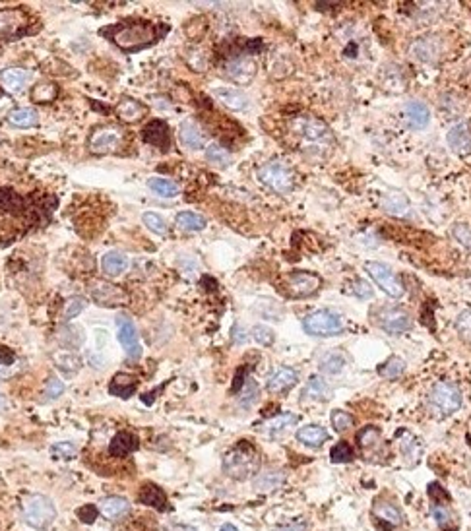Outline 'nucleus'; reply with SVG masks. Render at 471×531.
<instances>
[{"instance_id": "nucleus-37", "label": "nucleus", "mask_w": 471, "mask_h": 531, "mask_svg": "<svg viewBox=\"0 0 471 531\" xmlns=\"http://www.w3.org/2000/svg\"><path fill=\"white\" fill-rule=\"evenodd\" d=\"M285 483V475H283L282 471H264V473H260V475L255 479V489L258 491H275V489H280L282 484Z\"/></svg>"}, {"instance_id": "nucleus-24", "label": "nucleus", "mask_w": 471, "mask_h": 531, "mask_svg": "<svg viewBox=\"0 0 471 531\" xmlns=\"http://www.w3.org/2000/svg\"><path fill=\"white\" fill-rule=\"evenodd\" d=\"M140 448V442H138V438L134 437L132 432H128V430H121V432H117L111 440V444H109V454L114 457H124L128 456V454H132Z\"/></svg>"}, {"instance_id": "nucleus-32", "label": "nucleus", "mask_w": 471, "mask_h": 531, "mask_svg": "<svg viewBox=\"0 0 471 531\" xmlns=\"http://www.w3.org/2000/svg\"><path fill=\"white\" fill-rule=\"evenodd\" d=\"M101 268L107 276L111 278H119L126 268H128V258L121 254V252H107L101 260Z\"/></svg>"}, {"instance_id": "nucleus-2", "label": "nucleus", "mask_w": 471, "mask_h": 531, "mask_svg": "<svg viewBox=\"0 0 471 531\" xmlns=\"http://www.w3.org/2000/svg\"><path fill=\"white\" fill-rule=\"evenodd\" d=\"M35 31H37V19L26 8H19V6L0 8V53L6 45L33 35Z\"/></svg>"}, {"instance_id": "nucleus-18", "label": "nucleus", "mask_w": 471, "mask_h": 531, "mask_svg": "<svg viewBox=\"0 0 471 531\" xmlns=\"http://www.w3.org/2000/svg\"><path fill=\"white\" fill-rule=\"evenodd\" d=\"M114 115L121 122L126 124H138L140 121L146 119L148 115V107L134 97H123L121 101L114 105Z\"/></svg>"}, {"instance_id": "nucleus-38", "label": "nucleus", "mask_w": 471, "mask_h": 531, "mask_svg": "<svg viewBox=\"0 0 471 531\" xmlns=\"http://www.w3.org/2000/svg\"><path fill=\"white\" fill-rule=\"evenodd\" d=\"M58 97V85L55 82H39L31 90V99L35 103H53Z\"/></svg>"}, {"instance_id": "nucleus-21", "label": "nucleus", "mask_w": 471, "mask_h": 531, "mask_svg": "<svg viewBox=\"0 0 471 531\" xmlns=\"http://www.w3.org/2000/svg\"><path fill=\"white\" fill-rule=\"evenodd\" d=\"M97 508L111 522L123 520L124 516L130 514V503L126 498H123V496H105V498L99 500Z\"/></svg>"}, {"instance_id": "nucleus-33", "label": "nucleus", "mask_w": 471, "mask_h": 531, "mask_svg": "<svg viewBox=\"0 0 471 531\" xmlns=\"http://www.w3.org/2000/svg\"><path fill=\"white\" fill-rule=\"evenodd\" d=\"M372 514L377 516L380 522L390 523L392 528H397V525H402V522H404V516H402V512L397 510L396 506L390 503H382V500L380 503L377 500L375 508H372Z\"/></svg>"}, {"instance_id": "nucleus-27", "label": "nucleus", "mask_w": 471, "mask_h": 531, "mask_svg": "<svg viewBox=\"0 0 471 531\" xmlns=\"http://www.w3.org/2000/svg\"><path fill=\"white\" fill-rule=\"evenodd\" d=\"M138 500L146 506H151L155 510H167V496L161 491L157 484L146 483L142 484L140 493H138Z\"/></svg>"}, {"instance_id": "nucleus-5", "label": "nucleus", "mask_w": 471, "mask_h": 531, "mask_svg": "<svg viewBox=\"0 0 471 531\" xmlns=\"http://www.w3.org/2000/svg\"><path fill=\"white\" fill-rule=\"evenodd\" d=\"M22 518L33 530H47L57 520V508L45 494H31L22 503Z\"/></svg>"}, {"instance_id": "nucleus-14", "label": "nucleus", "mask_w": 471, "mask_h": 531, "mask_svg": "<svg viewBox=\"0 0 471 531\" xmlns=\"http://www.w3.org/2000/svg\"><path fill=\"white\" fill-rule=\"evenodd\" d=\"M295 130H297V134L301 138L311 142V144H318V146H330L332 144L328 126L322 121H318V119H311V117L299 119V121L295 122Z\"/></svg>"}, {"instance_id": "nucleus-8", "label": "nucleus", "mask_w": 471, "mask_h": 531, "mask_svg": "<svg viewBox=\"0 0 471 531\" xmlns=\"http://www.w3.org/2000/svg\"><path fill=\"white\" fill-rule=\"evenodd\" d=\"M302 328L309 336L316 337H330L338 336L343 330L341 318L332 312V310H314L311 314H307L302 320Z\"/></svg>"}, {"instance_id": "nucleus-10", "label": "nucleus", "mask_w": 471, "mask_h": 531, "mask_svg": "<svg viewBox=\"0 0 471 531\" xmlns=\"http://www.w3.org/2000/svg\"><path fill=\"white\" fill-rule=\"evenodd\" d=\"M357 444L361 454L365 456V460L372 462V464H382L386 462L388 457V446L386 442L382 440L380 430L375 427H367L357 435Z\"/></svg>"}, {"instance_id": "nucleus-53", "label": "nucleus", "mask_w": 471, "mask_h": 531, "mask_svg": "<svg viewBox=\"0 0 471 531\" xmlns=\"http://www.w3.org/2000/svg\"><path fill=\"white\" fill-rule=\"evenodd\" d=\"M456 330L458 334L465 339V342H471V310H463L462 314L456 320Z\"/></svg>"}, {"instance_id": "nucleus-61", "label": "nucleus", "mask_w": 471, "mask_h": 531, "mask_svg": "<svg viewBox=\"0 0 471 531\" xmlns=\"http://www.w3.org/2000/svg\"><path fill=\"white\" fill-rule=\"evenodd\" d=\"M6 405H8V403H6V400H4V398H2V396H0V411L6 410Z\"/></svg>"}, {"instance_id": "nucleus-43", "label": "nucleus", "mask_w": 471, "mask_h": 531, "mask_svg": "<svg viewBox=\"0 0 471 531\" xmlns=\"http://www.w3.org/2000/svg\"><path fill=\"white\" fill-rule=\"evenodd\" d=\"M16 363H18L16 355L6 347H0V380H4L6 376L14 373V364Z\"/></svg>"}, {"instance_id": "nucleus-50", "label": "nucleus", "mask_w": 471, "mask_h": 531, "mask_svg": "<svg viewBox=\"0 0 471 531\" xmlns=\"http://www.w3.org/2000/svg\"><path fill=\"white\" fill-rule=\"evenodd\" d=\"M78 454V448L72 442H57L55 446L51 448V456L58 457V460H72Z\"/></svg>"}, {"instance_id": "nucleus-41", "label": "nucleus", "mask_w": 471, "mask_h": 531, "mask_svg": "<svg viewBox=\"0 0 471 531\" xmlns=\"http://www.w3.org/2000/svg\"><path fill=\"white\" fill-rule=\"evenodd\" d=\"M206 159L209 161V163H214V165L227 167V165L231 163V153H229L223 146H219V144H212V146H207L206 149Z\"/></svg>"}, {"instance_id": "nucleus-25", "label": "nucleus", "mask_w": 471, "mask_h": 531, "mask_svg": "<svg viewBox=\"0 0 471 531\" xmlns=\"http://www.w3.org/2000/svg\"><path fill=\"white\" fill-rule=\"evenodd\" d=\"M214 95H216L217 101L229 111H245L246 105H248L246 95L241 94L239 90H233V87H216Z\"/></svg>"}, {"instance_id": "nucleus-51", "label": "nucleus", "mask_w": 471, "mask_h": 531, "mask_svg": "<svg viewBox=\"0 0 471 531\" xmlns=\"http://www.w3.org/2000/svg\"><path fill=\"white\" fill-rule=\"evenodd\" d=\"M332 425H334V429L338 430V432H345V430L353 425V417L349 415L348 411H341L336 410L332 413Z\"/></svg>"}, {"instance_id": "nucleus-12", "label": "nucleus", "mask_w": 471, "mask_h": 531, "mask_svg": "<svg viewBox=\"0 0 471 531\" xmlns=\"http://www.w3.org/2000/svg\"><path fill=\"white\" fill-rule=\"evenodd\" d=\"M92 298L101 307H124L130 303L126 289L109 281H99L92 287Z\"/></svg>"}, {"instance_id": "nucleus-16", "label": "nucleus", "mask_w": 471, "mask_h": 531, "mask_svg": "<svg viewBox=\"0 0 471 531\" xmlns=\"http://www.w3.org/2000/svg\"><path fill=\"white\" fill-rule=\"evenodd\" d=\"M256 62L250 58V56L241 55L235 56V58H231L229 62L225 65V74L229 80H233L237 84L241 85H248L252 80H255L256 76Z\"/></svg>"}, {"instance_id": "nucleus-42", "label": "nucleus", "mask_w": 471, "mask_h": 531, "mask_svg": "<svg viewBox=\"0 0 471 531\" xmlns=\"http://www.w3.org/2000/svg\"><path fill=\"white\" fill-rule=\"evenodd\" d=\"M142 221L146 224V227L150 229L151 233L155 235H167V224L161 215L153 214V212H146L142 215Z\"/></svg>"}, {"instance_id": "nucleus-6", "label": "nucleus", "mask_w": 471, "mask_h": 531, "mask_svg": "<svg viewBox=\"0 0 471 531\" xmlns=\"http://www.w3.org/2000/svg\"><path fill=\"white\" fill-rule=\"evenodd\" d=\"M258 180L264 187L272 188L277 194H289L295 187V175L293 169L283 161H270L258 169Z\"/></svg>"}, {"instance_id": "nucleus-7", "label": "nucleus", "mask_w": 471, "mask_h": 531, "mask_svg": "<svg viewBox=\"0 0 471 531\" xmlns=\"http://www.w3.org/2000/svg\"><path fill=\"white\" fill-rule=\"evenodd\" d=\"M429 405L440 417L452 415L462 407L460 388L450 382H436L429 391Z\"/></svg>"}, {"instance_id": "nucleus-30", "label": "nucleus", "mask_w": 471, "mask_h": 531, "mask_svg": "<svg viewBox=\"0 0 471 531\" xmlns=\"http://www.w3.org/2000/svg\"><path fill=\"white\" fill-rule=\"evenodd\" d=\"M405 117H407L409 124L413 128H417V130H421V128H425L429 124V109L421 101L407 103L405 105Z\"/></svg>"}, {"instance_id": "nucleus-31", "label": "nucleus", "mask_w": 471, "mask_h": 531, "mask_svg": "<svg viewBox=\"0 0 471 531\" xmlns=\"http://www.w3.org/2000/svg\"><path fill=\"white\" fill-rule=\"evenodd\" d=\"M297 438L305 446L318 448L328 438V432L322 429V427H318V425H307V427H301V429L297 430Z\"/></svg>"}, {"instance_id": "nucleus-52", "label": "nucleus", "mask_w": 471, "mask_h": 531, "mask_svg": "<svg viewBox=\"0 0 471 531\" xmlns=\"http://www.w3.org/2000/svg\"><path fill=\"white\" fill-rule=\"evenodd\" d=\"M85 308V301L82 297H72L68 298L67 307H65V320H74L76 317H80L82 314V310Z\"/></svg>"}, {"instance_id": "nucleus-46", "label": "nucleus", "mask_w": 471, "mask_h": 531, "mask_svg": "<svg viewBox=\"0 0 471 531\" xmlns=\"http://www.w3.org/2000/svg\"><path fill=\"white\" fill-rule=\"evenodd\" d=\"M402 454H404L407 460L411 457V464H415L417 460H419V454H421V446L417 444V440H415L411 435H405L404 438H402Z\"/></svg>"}, {"instance_id": "nucleus-44", "label": "nucleus", "mask_w": 471, "mask_h": 531, "mask_svg": "<svg viewBox=\"0 0 471 531\" xmlns=\"http://www.w3.org/2000/svg\"><path fill=\"white\" fill-rule=\"evenodd\" d=\"M62 394H65V382L58 380L57 376H51L45 384V390H43V401L57 400Z\"/></svg>"}, {"instance_id": "nucleus-59", "label": "nucleus", "mask_w": 471, "mask_h": 531, "mask_svg": "<svg viewBox=\"0 0 471 531\" xmlns=\"http://www.w3.org/2000/svg\"><path fill=\"white\" fill-rule=\"evenodd\" d=\"M282 531H307V525L301 522H295V523H289V525H285Z\"/></svg>"}, {"instance_id": "nucleus-47", "label": "nucleus", "mask_w": 471, "mask_h": 531, "mask_svg": "<svg viewBox=\"0 0 471 531\" xmlns=\"http://www.w3.org/2000/svg\"><path fill=\"white\" fill-rule=\"evenodd\" d=\"M405 371V363L402 361V359H397V357H394V359H390L384 366H380L378 369V373L382 374V376H386V378H397V376H402Z\"/></svg>"}, {"instance_id": "nucleus-62", "label": "nucleus", "mask_w": 471, "mask_h": 531, "mask_svg": "<svg viewBox=\"0 0 471 531\" xmlns=\"http://www.w3.org/2000/svg\"><path fill=\"white\" fill-rule=\"evenodd\" d=\"M2 95H4V90H2V85H0V97H2Z\"/></svg>"}, {"instance_id": "nucleus-29", "label": "nucleus", "mask_w": 471, "mask_h": 531, "mask_svg": "<svg viewBox=\"0 0 471 531\" xmlns=\"http://www.w3.org/2000/svg\"><path fill=\"white\" fill-rule=\"evenodd\" d=\"M8 122L12 126H16V128H31V126H37V111L31 109V107H18V109L10 111Z\"/></svg>"}, {"instance_id": "nucleus-48", "label": "nucleus", "mask_w": 471, "mask_h": 531, "mask_svg": "<svg viewBox=\"0 0 471 531\" xmlns=\"http://www.w3.org/2000/svg\"><path fill=\"white\" fill-rule=\"evenodd\" d=\"M256 400H258V386H256L255 380H246L245 388L239 394V403L243 407H250Z\"/></svg>"}, {"instance_id": "nucleus-1", "label": "nucleus", "mask_w": 471, "mask_h": 531, "mask_svg": "<svg viewBox=\"0 0 471 531\" xmlns=\"http://www.w3.org/2000/svg\"><path fill=\"white\" fill-rule=\"evenodd\" d=\"M167 31L169 26L165 24H155L148 19H123L119 24H111L99 29V35L109 39L123 53H138L160 43Z\"/></svg>"}, {"instance_id": "nucleus-57", "label": "nucleus", "mask_w": 471, "mask_h": 531, "mask_svg": "<svg viewBox=\"0 0 471 531\" xmlns=\"http://www.w3.org/2000/svg\"><path fill=\"white\" fill-rule=\"evenodd\" d=\"M97 510H99V508H95V506H84V508L78 510V516H80L82 522L92 523L95 518H97Z\"/></svg>"}, {"instance_id": "nucleus-28", "label": "nucleus", "mask_w": 471, "mask_h": 531, "mask_svg": "<svg viewBox=\"0 0 471 531\" xmlns=\"http://www.w3.org/2000/svg\"><path fill=\"white\" fill-rule=\"evenodd\" d=\"M136 390H138V380L126 373H119L109 384V391L119 398H130Z\"/></svg>"}, {"instance_id": "nucleus-60", "label": "nucleus", "mask_w": 471, "mask_h": 531, "mask_svg": "<svg viewBox=\"0 0 471 531\" xmlns=\"http://www.w3.org/2000/svg\"><path fill=\"white\" fill-rule=\"evenodd\" d=\"M217 531H239V530H237L235 525H231V523H225V525H221Z\"/></svg>"}, {"instance_id": "nucleus-40", "label": "nucleus", "mask_w": 471, "mask_h": 531, "mask_svg": "<svg viewBox=\"0 0 471 531\" xmlns=\"http://www.w3.org/2000/svg\"><path fill=\"white\" fill-rule=\"evenodd\" d=\"M55 361H57L58 369H60L65 374H68V376L78 373V371H80V366H82V359H80L78 355L68 353V351L55 355Z\"/></svg>"}, {"instance_id": "nucleus-23", "label": "nucleus", "mask_w": 471, "mask_h": 531, "mask_svg": "<svg viewBox=\"0 0 471 531\" xmlns=\"http://www.w3.org/2000/svg\"><path fill=\"white\" fill-rule=\"evenodd\" d=\"M297 380H299V374L295 373L293 369H289V366H282V369H277L268 378L266 388H268L270 394H283V391L291 390L293 386L297 384Z\"/></svg>"}, {"instance_id": "nucleus-9", "label": "nucleus", "mask_w": 471, "mask_h": 531, "mask_svg": "<svg viewBox=\"0 0 471 531\" xmlns=\"http://www.w3.org/2000/svg\"><path fill=\"white\" fill-rule=\"evenodd\" d=\"M320 278L312 271H293L285 278L283 293L289 298H305L320 289Z\"/></svg>"}, {"instance_id": "nucleus-35", "label": "nucleus", "mask_w": 471, "mask_h": 531, "mask_svg": "<svg viewBox=\"0 0 471 531\" xmlns=\"http://www.w3.org/2000/svg\"><path fill=\"white\" fill-rule=\"evenodd\" d=\"M177 225H179L182 231H189V233H196V231H202L206 229V217H202L200 214H194V212H180L177 214Z\"/></svg>"}, {"instance_id": "nucleus-26", "label": "nucleus", "mask_w": 471, "mask_h": 531, "mask_svg": "<svg viewBox=\"0 0 471 531\" xmlns=\"http://www.w3.org/2000/svg\"><path fill=\"white\" fill-rule=\"evenodd\" d=\"M179 138L189 149H200L206 144V136L194 121H182L179 126Z\"/></svg>"}, {"instance_id": "nucleus-58", "label": "nucleus", "mask_w": 471, "mask_h": 531, "mask_svg": "<svg viewBox=\"0 0 471 531\" xmlns=\"http://www.w3.org/2000/svg\"><path fill=\"white\" fill-rule=\"evenodd\" d=\"M233 344H245L246 342V334H245V330H243V326H233Z\"/></svg>"}, {"instance_id": "nucleus-55", "label": "nucleus", "mask_w": 471, "mask_h": 531, "mask_svg": "<svg viewBox=\"0 0 471 531\" xmlns=\"http://www.w3.org/2000/svg\"><path fill=\"white\" fill-rule=\"evenodd\" d=\"M252 337H255L256 342H258L260 345L273 344V332L268 326H262V324H258V326L252 328Z\"/></svg>"}, {"instance_id": "nucleus-19", "label": "nucleus", "mask_w": 471, "mask_h": 531, "mask_svg": "<svg viewBox=\"0 0 471 531\" xmlns=\"http://www.w3.org/2000/svg\"><path fill=\"white\" fill-rule=\"evenodd\" d=\"M448 146L456 155H470L471 153V130L465 122H458L448 130Z\"/></svg>"}, {"instance_id": "nucleus-3", "label": "nucleus", "mask_w": 471, "mask_h": 531, "mask_svg": "<svg viewBox=\"0 0 471 531\" xmlns=\"http://www.w3.org/2000/svg\"><path fill=\"white\" fill-rule=\"evenodd\" d=\"M260 469V456L250 442H239L223 457V471L235 481H246Z\"/></svg>"}, {"instance_id": "nucleus-20", "label": "nucleus", "mask_w": 471, "mask_h": 531, "mask_svg": "<svg viewBox=\"0 0 471 531\" xmlns=\"http://www.w3.org/2000/svg\"><path fill=\"white\" fill-rule=\"evenodd\" d=\"M29 80H31V72L24 70V68H6L0 72V85L4 92H10V94L24 92Z\"/></svg>"}, {"instance_id": "nucleus-4", "label": "nucleus", "mask_w": 471, "mask_h": 531, "mask_svg": "<svg viewBox=\"0 0 471 531\" xmlns=\"http://www.w3.org/2000/svg\"><path fill=\"white\" fill-rule=\"evenodd\" d=\"M128 140L126 130L119 124H101L95 126L89 138H87V149L94 155H111L119 153Z\"/></svg>"}, {"instance_id": "nucleus-36", "label": "nucleus", "mask_w": 471, "mask_h": 531, "mask_svg": "<svg viewBox=\"0 0 471 531\" xmlns=\"http://www.w3.org/2000/svg\"><path fill=\"white\" fill-rule=\"evenodd\" d=\"M328 384L322 380L320 376H311V380L305 386V391H302V400H316L324 401L328 398Z\"/></svg>"}, {"instance_id": "nucleus-45", "label": "nucleus", "mask_w": 471, "mask_h": 531, "mask_svg": "<svg viewBox=\"0 0 471 531\" xmlns=\"http://www.w3.org/2000/svg\"><path fill=\"white\" fill-rule=\"evenodd\" d=\"M297 423V417L291 415V413H285V415H280V417H275L268 423V427H266V432L273 437L275 432H280V430L287 429L289 425H295Z\"/></svg>"}, {"instance_id": "nucleus-56", "label": "nucleus", "mask_w": 471, "mask_h": 531, "mask_svg": "<svg viewBox=\"0 0 471 531\" xmlns=\"http://www.w3.org/2000/svg\"><path fill=\"white\" fill-rule=\"evenodd\" d=\"M353 293L357 295L359 298H370L372 297V287L368 285L367 281H355V285H353Z\"/></svg>"}, {"instance_id": "nucleus-39", "label": "nucleus", "mask_w": 471, "mask_h": 531, "mask_svg": "<svg viewBox=\"0 0 471 531\" xmlns=\"http://www.w3.org/2000/svg\"><path fill=\"white\" fill-rule=\"evenodd\" d=\"M345 363H348L345 355L339 353V351H334V353H328L326 357H322L320 371L326 374H339L343 371Z\"/></svg>"}, {"instance_id": "nucleus-13", "label": "nucleus", "mask_w": 471, "mask_h": 531, "mask_svg": "<svg viewBox=\"0 0 471 531\" xmlns=\"http://www.w3.org/2000/svg\"><path fill=\"white\" fill-rule=\"evenodd\" d=\"M117 330H119L117 336H119V342L123 345L124 353L128 355L130 359H140L142 345L132 318L126 317V314H119L117 317Z\"/></svg>"}, {"instance_id": "nucleus-11", "label": "nucleus", "mask_w": 471, "mask_h": 531, "mask_svg": "<svg viewBox=\"0 0 471 531\" xmlns=\"http://www.w3.org/2000/svg\"><path fill=\"white\" fill-rule=\"evenodd\" d=\"M365 268H367L368 276L375 280V283L386 293L388 297L400 298L404 295V285H402V281L397 280L396 273L390 270L386 264H382V262H367Z\"/></svg>"}, {"instance_id": "nucleus-54", "label": "nucleus", "mask_w": 471, "mask_h": 531, "mask_svg": "<svg viewBox=\"0 0 471 531\" xmlns=\"http://www.w3.org/2000/svg\"><path fill=\"white\" fill-rule=\"evenodd\" d=\"M452 233H454V237L458 239V242H460V244H463L468 251H471V227L470 225L458 224L452 229Z\"/></svg>"}, {"instance_id": "nucleus-17", "label": "nucleus", "mask_w": 471, "mask_h": 531, "mask_svg": "<svg viewBox=\"0 0 471 531\" xmlns=\"http://www.w3.org/2000/svg\"><path fill=\"white\" fill-rule=\"evenodd\" d=\"M142 138H144L146 144H150L153 148L167 151L171 146V130L169 126H167V122L160 121V119L150 121L144 126V130H142Z\"/></svg>"}, {"instance_id": "nucleus-34", "label": "nucleus", "mask_w": 471, "mask_h": 531, "mask_svg": "<svg viewBox=\"0 0 471 531\" xmlns=\"http://www.w3.org/2000/svg\"><path fill=\"white\" fill-rule=\"evenodd\" d=\"M148 187H150L151 192H155L161 198H175V196L180 194V188L177 183H173L169 178H161V177H151L148 180Z\"/></svg>"}, {"instance_id": "nucleus-49", "label": "nucleus", "mask_w": 471, "mask_h": 531, "mask_svg": "<svg viewBox=\"0 0 471 531\" xmlns=\"http://www.w3.org/2000/svg\"><path fill=\"white\" fill-rule=\"evenodd\" d=\"M330 460L334 464H345V462H351L353 460V450L349 446L348 442H339L336 446L332 448Z\"/></svg>"}, {"instance_id": "nucleus-22", "label": "nucleus", "mask_w": 471, "mask_h": 531, "mask_svg": "<svg viewBox=\"0 0 471 531\" xmlns=\"http://www.w3.org/2000/svg\"><path fill=\"white\" fill-rule=\"evenodd\" d=\"M431 500H433V504H431V512H433L436 523H438L444 531L456 530V528H458V518H456V514H454V510L450 508L448 498H446V500H438L434 494H431Z\"/></svg>"}, {"instance_id": "nucleus-15", "label": "nucleus", "mask_w": 471, "mask_h": 531, "mask_svg": "<svg viewBox=\"0 0 471 531\" xmlns=\"http://www.w3.org/2000/svg\"><path fill=\"white\" fill-rule=\"evenodd\" d=\"M378 326L390 336H402L411 328V318L402 308H384L378 314Z\"/></svg>"}]
</instances>
